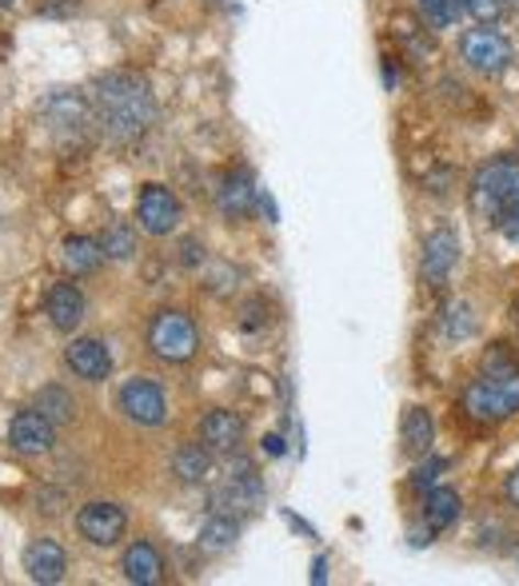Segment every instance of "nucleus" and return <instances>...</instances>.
Masks as SVG:
<instances>
[{
	"mask_svg": "<svg viewBox=\"0 0 519 586\" xmlns=\"http://www.w3.org/2000/svg\"><path fill=\"white\" fill-rule=\"evenodd\" d=\"M44 117L53 124L56 132H85L88 124H97V112L88 104L85 97H76V92H53L48 104H44Z\"/></svg>",
	"mask_w": 519,
	"mask_h": 586,
	"instance_id": "obj_12",
	"label": "nucleus"
},
{
	"mask_svg": "<svg viewBox=\"0 0 519 586\" xmlns=\"http://www.w3.org/2000/svg\"><path fill=\"white\" fill-rule=\"evenodd\" d=\"M455 259H460V240H455V232L440 228V232H432L423 240V279H428L432 288H444Z\"/></svg>",
	"mask_w": 519,
	"mask_h": 586,
	"instance_id": "obj_11",
	"label": "nucleus"
},
{
	"mask_svg": "<svg viewBox=\"0 0 519 586\" xmlns=\"http://www.w3.org/2000/svg\"><path fill=\"white\" fill-rule=\"evenodd\" d=\"M217 203L220 212L232 215V220H244V215L252 212V203H256V188H252V176L244 168L228 172L224 180H220L217 188Z\"/></svg>",
	"mask_w": 519,
	"mask_h": 586,
	"instance_id": "obj_17",
	"label": "nucleus"
},
{
	"mask_svg": "<svg viewBox=\"0 0 519 586\" xmlns=\"http://www.w3.org/2000/svg\"><path fill=\"white\" fill-rule=\"evenodd\" d=\"M148 347L164 363H188L200 352V331H196L192 316L173 308L156 311V320L148 323Z\"/></svg>",
	"mask_w": 519,
	"mask_h": 586,
	"instance_id": "obj_4",
	"label": "nucleus"
},
{
	"mask_svg": "<svg viewBox=\"0 0 519 586\" xmlns=\"http://www.w3.org/2000/svg\"><path fill=\"white\" fill-rule=\"evenodd\" d=\"M36 411H41L44 419H53L56 427H68L76 419V403H73V395L65 391V387H41V395H36Z\"/></svg>",
	"mask_w": 519,
	"mask_h": 586,
	"instance_id": "obj_23",
	"label": "nucleus"
},
{
	"mask_svg": "<svg viewBox=\"0 0 519 586\" xmlns=\"http://www.w3.org/2000/svg\"><path fill=\"white\" fill-rule=\"evenodd\" d=\"M76 527H80V534H85L92 546H112L124 539V531H129V515H124V507H117V502H85L80 507V515H76Z\"/></svg>",
	"mask_w": 519,
	"mask_h": 586,
	"instance_id": "obj_6",
	"label": "nucleus"
},
{
	"mask_svg": "<svg viewBox=\"0 0 519 586\" xmlns=\"http://www.w3.org/2000/svg\"><path fill=\"white\" fill-rule=\"evenodd\" d=\"M180 264L185 267L205 264V244H200V240H185V244H180Z\"/></svg>",
	"mask_w": 519,
	"mask_h": 586,
	"instance_id": "obj_31",
	"label": "nucleus"
},
{
	"mask_svg": "<svg viewBox=\"0 0 519 586\" xmlns=\"http://www.w3.org/2000/svg\"><path fill=\"white\" fill-rule=\"evenodd\" d=\"M65 363L73 367V375H80L88 384H100L112 372V355L100 340H73L65 352Z\"/></svg>",
	"mask_w": 519,
	"mask_h": 586,
	"instance_id": "obj_15",
	"label": "nucleus"
},
{
	"mask_svg": "<svg viewBox=\"0 0 519 586\" xmlns=\"http://www.w3.org/2000/svg\"><path fill=\"white\" fill-rule=\"evenodd\" d=\"M44 316L56 331H76L85 320V291L76 284H53L44 296Z\"/></svg>",
	"mask_w": 519,
	"mask_h": 586,
	"instance_id": "obj_14",
	"label": "nucleus"
},
{
	"mask_svg": "<svg viewBox=\"0 0 519 586\" xmlns=\"http://www.w3.org/2000/svg\"><path fill=\"white\" fill-rule=\"evenodd\" d=\"M100 259H104L100 240H88V235H68L65 240V264H68L73 276H88V272H97Z\"/></svg>",
	"mask_w": 519,
	"mask_h": 586,
	"instance_id": "obj_20",
	"label": "nucleus"
},
{
	"mask_svg": "<svg viewBox=\"0 0 519 586\" xmlns=\"http://www.w3.org/2000/svg\"><path fill=\"white\" fill-rule=\"evenodd\" d=\"M236 534H240V522L220 511L200 527V546H205V551H228V546L236 543Z\"/></svg>",
	"mask_w": 519,
	"mask_h": 586,
	"instance_id": "obj_24",
	"label": "nucleus"
},
{
	"mask_svg": "<svg viewBox=\"0 0 519 586\" xmlns=\"http://www.w3.org/2000/svg\"><path fill=\"white\" fill-rule=\"evenodd\" d=\"M92 112H97L100 132L112 144H132L152 129L156 120V100L144 76L136 73H104L92 88Z\"/></svg>",
	"mask_w": 519,
	"mask_h": 586,
	"instance_id": "obj_1",
	"label": "nucleus"
},
{
	"mask_svg": "<svg viewBox=\"0 0 519 586\" xmlns=\"http://www.w3.org/2000/svg\"><path fill=\"white\" fill-rule=\"evenodd\" d=\"M516 563H519V546H516Z\"/></svg>",
	"mask_w": 519,
	"mask_h": 586,
	"instance_id": "obj_36",
	"label": "nucleus"
},
{
	"mask_svg": "<svg viewBox=\"0 0 519 586\" xmlns=\"http://www.w3.org/2000/svg\"><path fill=\"white\" fill-rule=\"evenodd\" d=\"M240 439H244V419L236 411H228V407H217V411H208L200 419V443L208 451H236Z\"/></svg>",
	"mask_w": 519,
	"mask_h": 586,
	"instance_id": "obj_16",
	"label": "nucleus"
},
{
	"mask_svg": "<svg viewBox=\"0 0 519 586\" xmlns=\"http://www.w3.org/2000/svg\"><path fill=\"white\" fill-rule=\"evenodd\" d=\"M12 4H16V0H0V9H12Z\"/></svg>",
	"mask_w": 519,
	"mask_h": 586,
	"instance_id": "obj_35",
	"label": "nucleus"
},
{
	"mask_svg": "<svg viewBox=\"0 0 519 586\" xmlns=\"http://www.w3.org/2000/svg\"><path fill=\"white\" fill-rule=\"evenodd\" d=\"M100 247H104V259H129L136 252V232L129 224H112L100 235Z\"/></svg>",
	"mask_w": 519,
	"mask_h": 586,
	"instance_id": "obj_25",
	"label": "nucleus"
},
{
	"mask_svg": "<svg viewBox=\"0 0 519 586\" xmlns=\"http://www.w3.org/2000/svg\"><path fill=\"white\" fill-rule=\"evenodd\" d=\"M120 411H124L132 423L161 427L164 416H168L161 384H152V379H129V384L120 387Z\"/></svg>",
	"mask_w": 519,
	"mask_h": 586,
	"instance_id": "obj_8",
	"label": "nucleus"
},
{
	"mask_svg": "<svg viewBox=\"0 0 519 586\" xmlns=\"http://www.w3.org/2000/svg\"><path fill=\"white\" fill-rule=\"evenodd\" d=\"M173 471L185 483H205L212 475V455H208L205 443H185V447L173 455Z\"/></svg>",
	"mask_w": 519,
	"mask_h": 586,
	"instance_id": "obj_22",
	"label": "nucleus"
},
{
	"mask_svg": "<svg viewBox=\"0 0 519 586\" xmlns=\"http://www.w3.org/2000/svg\"><path fill=\"white\" fill-rule=\"evenodd\" d=\"M423 519H428V531H448L460 519V495L452 487H432L428 502H423Z\"/></svg>",
	"mask_w": 519,
	"mask_h": 586,
	"instance_id": "obj_19",
	"label": "nucleus"
},
{
	"mask_svg": "<svg viewBox=\"0 0 519 586\" xmlns=\"http://www.w3.org/2000/svg\"><path fill=\"white\" fill-rule=\"evenodd\" d=\"M460 56H464V65L472 68V73L499 76L511 65V44H508V36H499L496 29L479 24V29L464 33V41H460Z\"/></svg>",
	"mask_w": 519,
	"mask_h": 586,
	"instance_id": "obj_5",
	"label": "nucleus"
},
{
	"mask_svg": "<svg viewBox=\"0 0 519 586\" xmlns=\"http://www.w3.org/2000/svg\"><path fill=\"white\" fill-rule=\"evenodd\" d=\"M504 495H508L511 507H519V467L508 475V483H504Z\"/></svg>",
	"mask_w": 519,
	"mask_h": 586,
	"instance_id": "obj_32",
	"label": "nucleus"
},
{
	"mask_svg": "<svg viewBox=\"0 0 519 586\" xmlns=\"http://www.w3.org/2000/svg\"><path fill=\"white\" fill-rule=\"evenodd\" d=\"M120 571H124V578L136 586H156L164 578V559L152 543H132L129 551H124Z\"/></svg>",
	"mask_w": 519,
	"mask_h": 586,
	"instance_id": "obj_18",
	"label": "nucleus"
},
{
	"mask_svg": "<svg viewBox=\"0 0 519 586\" xmlns=\"http://www.w3.org/2000/svg\"><path fill=\"white\" fill-rule=\"evenodd\" d=\"M136 220L148 235H168L180 224V200L164 184H144L136 196Z\"/></svg>",
	"mask_w": 519,
	"mask_h": 586,
	"instance_id": "obj_7",
	"label": "nucleus"
},
{
	"mask_svg": "<svg viewBox=\"0 0 519 586\" xmlns=\"http://www.w3.org/2000/svg\"><path fill=\"white\" fill-rule=\"evenodd\" d=\"M260 502H264V487H260V479L249 467L240 475H228L224 487L212 490V507H220L224 515H249L256 511Z\"/></svg>",
	"mask_w": 519,
	"mask_h": 586,
	"instance_id": "obj_10",
	"label": "nucleus"
},
{
	"mask_svg": "<svg viewBox=\"0 0 519 586\" xmlns=\"http://www.w3.org/2000/svg\"><path fill=\"white\" fill-rule=\"evenodd\" d=\"M76 9H80V0H36V12L41 16H56V21L73 16Z\"/></svg>",
	"mask_w": 519,
	"mask_h": 586,
	"instance_id": "obj_30",
	"label": "nucleus"
},
{
	"mask_svg": "<svg viewBox=\"0 0 519 586\" xmlns=\"http://www.w3.org/2000/svg\"><path fill=\"white\" fill-rule=\"evenodd\" d=\"M24 571H29L33 583H44V586L60 583L68 571L65 546L53 543V539H36V543H29V551H24Z\"/></svg>",
	"mask_w": 519,
	"mask_h": 586,
	"instance_id": "obj_13",
	"label": "nucleus"
},
{
	"mask_svg": "<svg viewBox=\"0 0 519 586\" xmlns=\"http://www.w3.org/2000/svg\"><path fill=\"white\" fill-rule=\"evenodd\" d=\"M324 571H328V559H316V571H312V583H324Z\"/></svg>",
	"mask_w": 519,
	"mask_h": 586,
	"instance_id": "obj_34",
	"label": "nucleus"
},
{
	"mask_svg": "<svg viewBox=\"0 0 519 586\" xmlns=\"http://www.w3.org/2000/svg\"><path fill=\"white\" fill-rule=\"evenodd\" d=\"M464 407L479 423L511 419L519 411V367H499V372H487L484 379H476L464 391Z\"/></svg>",
	"mask_w": 519,
	"mask_h": 586,
	"instance_id": "obj_3",
	"label": "nucleus"
},
{
	"mask_svg": "<svg viewBox=\"0 0 519 586\" xmlns=\"http://www.w3.org/2000/svg\"><path fill=\"white\" fill-rule=\"evenodd\" d=\"M448 471V463L444 458H428V463H420V467H416V475H411V487H435V479H440V475H444Z\"/></svg>",
	"mask_w": 519,
	"mask_h": 586,
	"instance_id": "obj_28",
	"label": "nucleus"
},
{
	"mask_svg": "<svg viewBox=\"0 0 519 586\" xmlns=\"http://www.w3.org/2000/svg\"><path fill=\"white\" fill-rule=\"evenodd\" d=\"M444 331L452 335V340H467L472 331H476V320H472V308L467 303H452V308L444 311Z\"/></svg>",
	"mask_w": 519,
	"mask_h": 586,
	"instance_id": "obj_26",
	"label": "nucleus"
},
{
	"mask_svg": "<svg viewBox=\"0 0 519 586\" xmlns=\"http://www.w3.org/2000/svg\"><path fill=\"white\" fill-rule=\"evenodd\" d=\"M432 439H435L432 416H428L423 407H408V411H404V447H408L411 455H428Z\"/></svg>",
	"mask_w": 519,
	"mask_h": 586,
	"instance_id": "obj_21",
	"label": "nucleus"
},
{
	"mask_svg": "<svg viewBox=\"0 0 519 586\" xmlns=\"http://www.w3.org/2000/svg\"><path fill=\"white\" fill-rule=\"evenodd\" d=\"M9 443L16 455H44V451H53L56 443V423L53 419H44L41 411H16L9 423Z\"/></svg>",
	"mask_w": 519,
	"mask_h": 586,
	"instance_id": "obj_9",
	"label": "nucleus"
},
{
	"mask_svg": "<svg viewBox=\"0 0 519 586\" xmlns=\"http://www.w3.org/2000/svg\"><path fill=\"white\" fill-rule=\"evenodd\" d=\"M264 447H268V455H284V439L280 435H268V439H264Z\"/></svg>",
	"mask_w": 519,
	"mask_h": 586,
	"instance_id": "obj_33",
	"label": "nucleus"
},
{
	"mask_svg": "<svg viewBox=\"0 0 519 586\" xmlns=\"http://www.w3.org/2000/svg\"><path fill=\"white\" fill-rule=\"evenodd\" d=\"M464 9L472 12L479 24H492L499 16V9H504V0H464Z\"/></svg>",
	"mask_w": 519,
	"mask_h": 586,
	"instance_id": "obj_29",
	"label": "nucleus"
},
{
	"mask_svg": "<svg viewBox=\"0 0 519 586\" xmlns=\"http://www.w3.org/2000/svg\"><path fill=\"white\" fill-rule=\"evenodd\" d=\"M472 212L479 220L504 232L511 244H519V161H499L484 164L472 180Z\"/></svg>",
	"mask_w": 519,
	"mask_h": 586,
	"instance_id": "obj_2",
	"label": "nucleus"
},
{
	"mask_svg": "<svg viewBox=\"0 0 519 586\" xmlns=\"http://www.w3.org/2000/svg\"><path fill=\"white\" fill-rule=\"evenodd\" d=\"M420 4H423V12H428V21L440 24V29L452 24L455 16L464 12V0H420Z\"/></svg>",
	"mask_w": 519,
	"mask_h": 586,
	"instance_id": "obj_27",
	"label": "nucleus"
}]
</instances>
